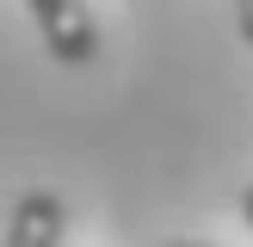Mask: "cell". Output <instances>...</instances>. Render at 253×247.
I'll return each mask as SVG.
<instances>
[{"label":"cell","instance_id":"cell-1","mask_svg":"<svg viewBox=\"0 0 253 247\" xmlns=\"http://www.w3.org/2000/svg\"><path fill=\"white\" fill-rule=\"evenodd\" d=\"M31 25L43 37V49L68 68H86L99 56V19L86 0H31Z\"/></svg>","mask_w":253,"mask_h":247},{"label":"cell","instance_id":"cell-2","mask_svg":"<svg viewBox=\"0 0 253 247\" xmlns=\"http://www.w3.org/2000/svg\"><path fill=\"white\" fill-rule=\"evenodd\" d=\"M68 229V204L56 192H25L6 216V247H62Z\"/></svg>","mask_w":253,"mask_h":247},{"label":"cell","instance_id":"cell-3","mask_svg":"<svg viewBox=\"0 0 253 247\" xmlns=\"http://www.w3.org/2000/svg\"><path fill=\"white\" fill-rule=\"evenodd\" d=\"M235 25H241V43H253V0L235 6Z\"/></svg>","mask_w":253,"mask_h":247},{"label":"cell","instance_id":"cell-4","mask_svg":"<svg viewBox=\"0 0 253 247\" xmlns=\"http://www.w3.org/2000/svg\"><path fill=\"white\" fill-rule=\"evenodd\" d=\"M241 222H247V229H253V185H247V192H241Z\"/></svg>","mask_w":253,"mask_h":247},{"label":"cell","instance_id":"cell-5","mask_svg":"<svg viewBox=\"0 0 253 247\" xmlns=\"http://www.w3.org/2000/svg\"><path fill=\"white\" fill-rule=\"evenodd\" d=\"M167 247H204V241H167Z\"/></svg>","mask_w":253,"mask_h":247}]
</instances>
